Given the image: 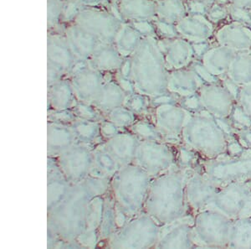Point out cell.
<instances>
[{
	"mask_svg": "<svg viewBox=\"0 0 251 249\" xmlns=\"http://www.w3.org/2000/svg\"><path fill=\"white\" fill-rule=\"evenodd\" d=\"M143 37L132 25H123L114 45L123 56L131 55L140 45Z\"/></svg>",
	"mask_w": 251,
	"mask_h": 249,
	"instance_id": "28",
	"label": "cell"
},
{
	"mask_svg": "<svg viewBox=\"0 0 251 249\" xmlns=\"http://www.w3.org/2000/svg\"><path fill=\"white\" fill-rule=\"evenodd\" d=\"M232 137L220 120L207 112H193L183 128L182 144L205 160L228 156Z\"/></svg>",
	"mask_w": 251,
	"mask_h": 249,
	"instance_id": "3",
	"label": "cell"
},
{
	"mask_svg": "<svg viewBox=\"0 0 251 249\" xmlns=\"http://www.w3.org/2000/svg\"><path fill=\"white\" fill-rule=\"evenodd\" d=\"M208 208L218 210L233 220L251 216V181L221 186Z\"/></svg>",
	"mask_w": 251,
	"mask_h": 249,
	"instance_id": "8",
	"label": "cell"
},
{
	"mask_svg": "<svg viewBox=\"0 0 251 249\" xmlns=\"http://www.w3.org/2000/svg\"><path fill=\"white\" fill-rule=\"evenodd\" d=\"M83 147H76V149L67 150L66 153L61 156V166L66 172L70 179H74L77 181L79 178L86 176V172L90 169L91 158L90 153Z\"/></svg>",
	"mask_w": 251,
	"mask_h": 249,
	"instance_id": "24",
	"label": "cell"
},
{
	"mask_svg": "<svg viewBox=\"0 0 251 249\" xmlns=\"http://www.w3.org/2000/svg\"><path fill=\"white\" fill-rule=\"evenodd\" d=\"M179 37L191 43L208 41L214 37L216 27L206 15H187L176 24Z\"/></svg>",
	"mask_w": 251,
	"mask_h": 249,
	"instance_id": "17",
	"label": "cell"
},
{
	"mask_svg": "<svg viewBox=\"0 0 251 249\" xmlns=\"http://www.w3.org/2000/svg\"><path fill=\"white\" fill-rule=\"evenodd\" d=\"M190 168L175 166L152 179L144 211L161 226L189 215L185 187Z\"/></svg>",
	"mask_w": 251,
	"mask_h": 249,
	"instance_id": "1",
	"label": "cell"
},
{
	"mask_svg": "<svg viewBox=\"0 0 251 249\" xmlns=\"http://www.w3.org/2000/svg\"><path fill=\"white\" fill-rule=\"evenodd\" d=\"M204 83L205 81L190 66L169 72L168 89L172 95L189 98L197 94Z\"/></svg>",
	"mask_w": 251,
	"mask_h": 249,
	"instance_id": "18",
	"label": "cell"
},
{
	"mask_svg": "<svg viewBox=\"0 0 251 249\" xmlns=\"http://www.w3.org/2000/svg\"><path fill=\"white\" fill-rule=\"evenodd\" d=\"M233 219L213 208L194 215V239L196 248L228 249Z\"/></svg>",
	"mask_w": 251,
	"mask_h": 249,
	"instance_id": "4",
	"label": "cell"
},
{
	"mask_svg": "<svg viewBox=\"0 0 251 249\" xmlns=\"http://www.w3.org/2000/svg\"><path fill=\"white\" fill-rule=\"evenodd\" d=\"M157 249H194V215L185 216L161 226Z\"/></svg>",
	"mask_w": 251,
	"mask_h": 249,
	"instance_id": "14",
	"label": "cell"
},
{
	"mask_svg": "<svg viewBox=\"0 0 251 249\" xmlns=\"http://www.w3.org/2000/svg\"><path fill=\"white\" fill-rule=\"evenodd\" d=\"M229 3L251 9V0H229Z\"/></svg>",
	"mask_w": 251,
	"mask_h": 249,
	"instance_id": "37",
	"label": "cell"
},
{
	"mask_svg": "<svg viewBox=\"0 0 251 249\" xmlns=\"http://www.w3.org/2000/svg\"><path fill=\"white\" fill-rule=\"evenodd\" d=\"M228 249H251V216L233 220Z\"/></svg>",
	"mask_w": 251,
	"mask_h": 249,
	"instance_id": "26",
	"label": "cell"
},
{
	"mask_svg": "<svg viewBox=\"0 0 251 249\" xmlns=\"http://www.w3.org/2000/svg\"><path fill=\"white\" fill-rule=\"evenodd\" d=\"M54 86L50 87V98L54 106L65 108L70 105V101L72 98L73 86L66 81H58L53 84Z\"/></svg>",
	"mask_w": 251,
	"mask_h": 249,
	"instance_id": "29",
	"label": "cell"
},
{
	"mask_svg": "<svg viewBox=\"0 0 251 249\" xmlns=\"http://www.w3.org/2000/svg\"><path fill=\"white\" fill-rule=\"evenodd\" d=\"M206 17L208 18V20L214 24V26H220L221 24L225 23L229 20V14L227 6L218 3H214V5L208 8Z\"/></svg>",
	"mask_w": 251,
	"mask_h": 249,
	"instance_id": "31",
	"label": "cell"
},
{
	"mask_svg": "<svg viewBox=\"0 0 251 249\" xmlns=\"http://www.w3.org/2000/svg\"><path fill=\"white\" fill-rule=\"evenodd\" d=\"M87 62L90 67L97 71H111L123 66V55L114 44L100 42Z\"/></svg>",
	"mask_w": 251,
	"mask_h": 249,
	"instance_id": "23",
	"label": "cell"
},
{
	"mask_svg": "<svg viewBox=\"0 0 251 249\" xmlns=\"http://www.w3.org/2000/svg\"><path fill=\"white\" fill-rule=\"evenodd\" d=\"M193 168L205 172L220 186L237 181H251V152L215 160H205L198 155Z\"/></svg>",
	"mask_w": 251,
	"mask_h": 249,
	"instance_id": "5",
	"label": "cell"
},
{
	"mask_svg": "<svg viewBox=\"0 0 251 249\" xmlns=\"http://www.w3.org/2000/svg\"><path fill=\"white\" fill-rule=\"evenodd\" d=\"M123 20L98 7H84L73 23L95 34L101 43L115 44L123 29Z\"/></svg>",
	"mask_w": 251,
	"mask_h": 249,
	"instance_id": "9",
	"label": "cell"
},
{
	"mask_svg": "<svg viewBox=\"0 0 251 249\" xmlns=\"http://www.w3.org/2000/svg\"><path fill=\"white\" fill-rule=\"evenodd\" d=\"M158 44L169 71L185 68L194 63V48L188 40L182 37L169 38L158 40Z\"/></svg>",
	"mask_w": 251,
	"mask_h": 249,
	"instance_id": "16",
	"label": "cell"
},
{
	"mask_svg": "<svg viewBox=\"0 0 251 249\" xmlns=\"http://www.w3.org/2000/svg\"><path fill=\"white\" fill-rule=\"evenodd\" d=\"M192 113L184 107L172 103H161L156 107L155 128L162 140L172 144L182 143L183 128Z\"/></svg>",
	"mask_w": 251,
	"mask_h": 249,
	"instance_id": "11",
	"label": "cell"
},
{
	"mask_svg": "<svg viewBox=\"0 0 251 249\" xmlns=\"http://www.w3.org/2000/svg\"><path fill=\"white\" fill-rule=\"evenodd\" d=\"M203 1L208 7H211L212 5H214V3H217V0H203Z\"/></svg>",
	"mask_w": 251,
	"mask_h": 249,
	"instance_id": "38",
	"label": "cell"
},
{
	"mask_svg": "<svg viewBox=\"0 0 251 249\" xmlns=\"http://www.w3.org/2000/svg\"><path fill=\"white\" fill-rule=\"evenodd\" d=\"M214 44L226 46L234 52L251 50V28L250 26L228 20L216 27Z\"/></svg>",
	"mask_w": 251,
	"mask_h": 249,
	"instance_id": "15",
	"label": "cell"
},
{
	"mask_svg": "<svg viewBox=\"0 0 251 249\" xmlns=\"http://www.w3.org/2000/svg\"><path fill=\"white\" fill-rule=\"evenodd\" d=\"M78 2L84 7H98L104 3H108L110 0H77Z\"/></svg>",
	"mask_w": 251,
	"mask_h": 249,
	"instance_id": "36",
	"label": "cell"
},
{
	"mask_svg": "<svg viewBox=\"0 0 251 249\" xmlns=\"http://www.w3.org/2000/svg\"><path fill=\"white\" fill-rule=\"evenodd\" d=\"M156 18L176 26V24L188 15L184 0H158Z\"/></svg>",
	"mask_w": 251,
	"mask_h": 249,
	"instance_id": "27",
	"label": "cell"
},
{
	"mask_svg": "<svg viewBox=\"0 0 251 249\" xmlns=\"http://www.w3.org/2000/svg\"><path fill=\"white\" fill-rule=\"evenodd\" d=\"M155 1H158V0H155Z\"/></svg>",
	"mask_w": 251,
	"mask_h": 249,
	"instance_id": "39",
	"label": "cell"
},
{
	"mask_svg": "<svg viewBox=\"0 0 251 249\" xmlns=\"http://www.w3.org/2000/svg\"><path fill=\"white\" fill-rule=\"evenodd\" d=\"M64 0H48V29L58 26L62 16Z\"/></svg>",
	"mask_w": 251,
	"mask_h": 249,
	"instance_id": "33",
	"label": "cell"
},
{
	"mask_svg": "<svg viewBox=\"0 0 251 249\" xmlns=\"http://www.w3.org/2000/svg\"><path fill=\"white\" fill-rule=\"evenodd\" d=\"M65 35L76 60L80 61H87L100 43L95 34L73 22L66 27Z\"/></svg>",
	"mask_w": 251,
	"mask_h": 249,
	"instance_id": "19",
	"label": "cell"
},
{
	"mask_svg": "<svg viewBox=\"0 0 251 249\" xmlns=\"http://www.w3.org/2000/svg\"><path fill=\"white\" fill-rule=\"evenodd\" d=\"M76 58L65 34H48V82L57 83L60 77L74 68Z\"/></svg>",
	"mask_w": 251,
	"mask_h": 249,
	"instance_id": "13",
	"label": "cell"
},
{
	"mask_svg": "<svg viewBox=\"0 0 251 249\" xmlns=\"http://www.w3.org/2000/svg\"><path fill=\"white\" fill-rule=\"evenodd\" d=\"M187 14L192 15H206L208 7L203 0H184Z\"/></svg>",
	"mask_w": 251,
	"mask_h": 249,
	"instance_id": "35",
	"label": "cell"
},
{
	"mask_svg": "<svg viewBox=\"0 0 251 249\" xmlns=\"http://www.w3.org/2000/svg\"><path fill=\"white\" fill-rule=\"evenodd\" d=\"M221 186L198 168H190L186 181L185 195L189 214L194 215L211 205Z\"/></svg>",
	"mask_w": 251,
	"mask_h": 249,
	"instance_id": "10",
	"label": "cell"
},
{
	"mask_svg": "<svg viewBox=\"0 0 251 249\" xmlns=\"http://www.w3.org/2000/svg\"><path fill=\"white\" fill-rule=\"evenodd\" d=\"M117 11L122 20L150 21L156 18L157 2L155 0H118Z\"/></svg>",
	"mask_w": 251,
	"mask_h": 249,
	"instance_id": "22",
	"label": "cell"
},
{
	"mask_svg": "<svg viewBox=\"0 0 251 249\" xmlns=\"http://www.w3.org/2000/svg\"><path fill=\"white\" fill-rule=\"evenodd\" d=\"M235 100L236 106L251 122V85L240 87Z\"/></svg>",
	"mask_w": 251,
	"mask_h": 249,
	"instance_id": "30",
	"label": "cell"
},
{
	"mask_svg": "<svg viewBox=\"0 0 251 249\" xmlns=\"http://www.w3.org/2000/svg\"><path fill=\"white\" fill-rule=\"evenodd\" d=\"M104 85L99 71L89 66L78 70L72 80L75 93L85 102H97Z\"/></svg>",
	"mask_w": 251,
	"mask_h": 249,
	"instance_id": "20",
	"label": "cell"
},
{
	"mask_svg": "<svg viewBox=\"0 0 251 249\" xmlns=\"http://www.w3.org/2000/svg\"><path fill=\"white\" fill-rule=\"evenodd\" d=\"M231 137L245 151L251 152V125L245 129L234 130L232 132Z\"/></svg>",
	"mask_w": 251,
	"mask_h": 249,
	"instance_id": "34",
	"label": "cell"
},
{
	"mask_svg": "<svg viewBox=\"0 0 251 249\" xmlns=\"http://www.w3.org/2000/svg\"><path fill=\"white\" fill-rule=\"evenodd\" d=\"M226 77L239 87L251 85V50L236 52Z\"/></svg>",
	"mask_w": 251,
	"mask_h": 249,
	"instance_id": "25",
	"label": "cell"
},
{
	"mask_svg": "<svg viewBox=\"0 0 251 249\" xmlns=\"http://www.w3.org/2000/svg\"><path fill=\"white\" fill-rule=\"evenodd\" d=\"M197 95L202 111L217 120L230 118L236 100L221 79L216 83H204Z\"/></svg>",
	"mask_w": 251,
	"mask_h": 249,
	"instance_id": "12",
	"label": "cell"
},
{
	"mask_svg": "<svg viewBox=\"0 0 251 249\" xmlns=\"http://www.w3.org/2000/svg\"><path fill=\"white\" fill-rule=\"evenodd\" d=\"M235 54L234 50L214 44L197 60L214 78L221 79L227 74Z\"/></svg>",
	"mask_w": 251,
	"mask_h": 249,
	"instance_id": "21",
	"label": "cell"
},
{
	"mask_svg": "<svg viewBox=\"0 0 251 249\" xmlns=\"http://www.w3.org/2000/svg\"><path fill=\"white\" fill-rule=\"evenodd\" d=\"M130 61L132 82L139 94L149 98L171 94L168 89L169 69L157 38L143 37Z\"/></svg>",
	"mask_w": 251,
	"mask_h": 249,
	"instance_id": "2",
	"label": "cell"
},
{
	"mask_svg": "<svg viewBox=\"0 0 251 249\" xmlns=\"http://www.w3.org/2000/svg\"><path fill=\"white\" fill-rule=\"evenodd\" d=\"M172 143L158 139L141 141L135 155L136 165L152 178H156L178 166L179 153L175 154Z\"/></svg>",
	"mask_w": 251,
	"mask_h": 249,
	"instance_id": "7",
	"label": "cell"
},
{
	"mask_svg": "<svg viewBox=\"0 0 251 249\" xmlns=\"http://www.w3.org/2000/svg\"><path fill=\"white\" fill-rule=\"evenodd\" d=\"M121 175L115 192L125 212H129V215H135L144 210L153 178L137 165L129 166V175L126 172Z\"/></svg>",
	"mask_w": 251,
	"mask_h": 249,
	"instance_id": "6",
	"label": "cell"
},
{
	"mask_svg": "<svg viewBox=\"0 0 251 249\" xmlns=\"http://www.w3.org/2000/svg\"><path fill=\"white\" fill-rule=\"evenodd\" d=\"M229 20L246 26H251V9L229 3L227 5Z\"/></svg>",
	"mask_w": 251,
	"mask_h": 249,
	"instance_id": "32",
	"label": "cell"
}]
</instances>
